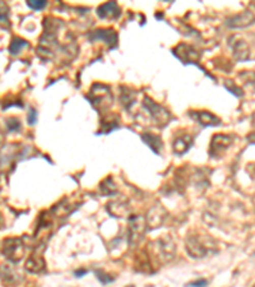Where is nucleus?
<instances>
[{"label": "nucleus", "instance_id": "1", "mask_svg": "<svg viewBox=\"0 0 255 287\" xmlns=\"http://www.w3.org/2000/svg\"><path fill=\"white\" fill-rule=\"evenodd\" d=\"M87 100L92 103L96 110L102 113L112 105L114 97L108 86L102 85V83H95L88 92Z\"/></svg>", "mask_w": 255, "mask_h": 287}, {"label": "nucleus", "instance_id": "2", "mask_svg": "<svg viewBox=\"0 0 255 287\" xmlns=\"http://www.w3.org/2000/svg\"><path fill=\"white\" fill-rule=\"evenodd\" d=\"M26 246H24L23 240L19 238H8L3 241V248H2V254L6 256L12 263H18L23 259Z\"/></svg>", "mask_w": 255, "mask_h": 287}, {"label": "nucleus", "instance_id": "3", "mask_svg": "<svg viewBox=\"0 0 255 287\" xmlns=\"http://www.w3.org/2000/svg\"><path fill=\"white\" fill-rule=\"evenodd\" d=\"M128 241L130 245H135L143 238L147 228V220L142 216H130L128 220Z\"/></svg>", "mask_w": 255, "mask_h": 287}, {"label": "nucleus", "instance_id": "4", "mask_svg": "<svg viewBox=\"0 0 255 287\" xmlns=\"http://www.w3.org/2000/svg\"><path fill=\"white\" fill-rule=\"evenodd\" d=\"M143 106H145L147 113L150 114L152 120L157 125H166L168 123V120H170V113L165 108H162L157 102H155L152 98L146 96L145 100H143Z\"/></svg>", "mask_w": 255, "mask_h": 287}, {"label": "nucleus", "instance_id": "5", "mask_svg": "<svg viewBox=\"0 0 255 287\" xmlns=\"http://www.w3.org/2000/svg\"><path fill=\"white\" fill-rule=\"evenodd\" d=\"M185 246L186 251L191 258H204L209 251L207 243L199 235H188Z\"/></svg>", "mask_w": 255, "mask_h": 287}, {"label": "nucleus", "instance_id": "6", "mask_svg": "<svg viewBox=\"0 0 255 287\" xmlns=\"http://www.w3.org/2000/svg\"><path fill=\"white\" fill-rule=\"evenodd\" d=\"M88 39L90 41L95 42V41H100V40H103L106 45L114 49V47L118 46V34H116L115 30L112 29H98L95 30V31L90 32L88 34Z\"/></svg>", "mask_w": 255, "mask_h": 287}, {"label": "nucleus", "instance_id": "7", "mask_svg": "<svg viewBox=\"0 0 255 287\" xmlns=\"http://www.w3.org/2000/svg\"><path fill=\"white\" fill-rule=\"evenodd\" d=\"M232 143V138L226 134H216L213 136L211 141V146H209V154L211 157H219V154L223 153Z\"/></svg>", "mask_w": 255, "mask_h": 287}, {"label": "nucleus", "instance_id": "8", "mask_svg": "<svg viewBox=\"0 0 255 287\" xmlns=\"http://www.w3.org/2000/svg\"><path fill=\"white\" fill-rule=\"evenodd\" d=\"M255 23V16L252 12L244 11L239 14L231 16L227 19V26L230 29H245Z\"/></svg>", "mask_w": 255, "mask_h": 287}, {"label": "nucleus", "instance_id": "9", "mask_svg": "<svg viewBox=\"0 0 255 287\" xmlns=\"http://www.w3.org/2000/svg\"><path fill=\"white\" fill-rule=\"evenodd\" d=\"M173 53L175 57H178L179 59L183 63H185V64H194V63L198 62L199 58H201L199 57V53L196 51L194 47L189 46V45L186 44L178 45V46L173 50Z\"/></svg>", "mask_w": 255, "mask_h": 287}, {"label": "nucleus", "instance_id": "10", "mask_svg": "<svg viewBox=\"0 0 255 287\" xmlns=\"http://www.w3.org/2000/svg\"><path fill=\"white\" fill-rule=\"evenodd\" d=\"M230 46H231L232 53H234V57L237 60H246L250 57V50L249 45L244 41L240 37L234 36L230 39Z\"/></svg>", "mask_w": 255, "mask_h": 287}, {"label": "nucleus", "instance_id": "11", "mask_svg": "<svg viewBox=\"0 0 255 287\" xmlns=\"http://www.w3.org/2000/svg\"><path fill=\"white\" fill-rule=\"evenodd\" d=\"M46 267V263H45V259L42 256V248L37 249L26 262V269L30 272V273H41L42 271Z\"/></svg>", "mask_w": 255, "mask_h": 287}, {"label": "nucleus", "instance_id": "12", "mask_svg": "<svg viewBox=\"0 0 255 287\" xmlns=\"http://www.w3.org/2000/svg\"><path fill=\"white\" fill-rule=\"evenodd\" d=\"M189 115L203 126L221 125V119L217 118L212 113H208V111H190Z\"/></svg>", "mask_w": 255, "mask_h": 287}, {"label": "nucleus", "instance_id": "13", "mask_svg": "<svg viewBox=\"0 0 255 287\" xmlns=\"http://www.w3.org/2000/svg\"><path fill=\"white\" fill-rule=\"evenodd\" d=\"M97 16L102 19H116L120 16V7L116 2H107L97 8Z\"/></svg>", "mask_w": 255, "mask_h": 287}, {"label": "nucleus", "instance_id": "14", "mask_svg": "<svg viewBox=\"0 0 255 287\" xmlns=\"http://www.w3.org/2000/svg\"><path fill=\"white\" fill-rule=\"evenodd\" d=\"M156 248H157L161 258L165 259V260H170L174 255V251H175V245H174L173 240L167 238V236L161 238L160 240L156 241Z\"/></svg>", "mask_w": 255, "mask_h": 287}, {"label": "nucleus", "instance_id": "15", "mask_svg": "<svg viewBox=\"0 0 255 287\" xmlns=\"http://www.w3.org/2000/svg\"><path fill=\"white\" fill-rule=\"evenodd\" d=\"M165 210H163L161 205H156L152 210L150 211L147 217V223L151 227H160L161 223L163 222V218H165Z\"/></svg>", "mask_w": 255, "mask_h": 287}, {"label": "nucleus", "instance_id": "16", "mask_svg": "<svg viewBox=\"0 0 255 287\" xmlns=\"http://www.w3.org/2000/svg\"><path fill=\"white\" fill-rule=\"evenodd\" d=\"M191 142H193V138H191V137L189 136V134H185V136L178 137V138H176L175 141H174V144H173L174 152H175L176 154L185 153V152L188 151L189 148H190Z\"/></svg>", "mask_w": 255, "mask_h": 287}, {"label": "nucleus", "instance_id": "17", "mask_svg": "<svg viewBox=\"0 0 255 287\" xmlns=\"http://www.w3.org/2000/svg\"><path fill=\"white\" fill-rule=\"evenodd\" d=\"M120 101L126 110H130L133 105L135 103V92L128 87L120 88Z\"/></svg>", "mask_w": 255, "mask_h": 287}, {"label": "nucleus", "instance_id": "18", "mask_svg": "<svg viewBox=\"0 0 255 287\" xmlns=\"http://www.w3.org/2000/svg\"><path fill=\"white\" fill-rule=\"evenodd\" d=\"M142 139L155 153H160L161 148H162V141H161L160 137L152 133H145L142 134Z\"/></svg>", "mask_w": 255, "mask_h": 287}, {"label": "nucleus", "instance_id": "19", "mask_svg": "<svg viewBox=\"0 0 255 287\" xmlns=\"http://www.w3.org/2000/svg\"><path fill=\"white\" fill-rule=\"evenodd\" d=\"M106 210L108 211V213H110L112 217H124V216H126V213H128V205L123 204V203L120 202H111L108 203Z\"/></svg>", "mask_w": 255, "mask_h": 287}, {"label": "nucleus", "instance_id": "20", "mask_svg": "<svg viewBox=\"0 0 255 287\" xmlns=\"http://www.w3.org/2000/svg\"><path fill=\"white\" fill-rule=\"evenodd\" d=\"M115 128H118V116L108 115L106 120H101V133H110Z\"/></svg>", "mask_w": 255, "mask_h": 287}, {"label": "nucleus", "instance_id": "21", "mask_svg": "<svg viewBox=\"0 0 255 287\" xmlns=\"http://www.w3.org/2000/svg\"><path fill=\"white\" fill-rule=\"evenodd\" d=\"M100 190L102 192V194L105 195H114L116 194L118 189H116V185L114 182L112 177H106L102 182L100 184Z\"/></svg>", "mask_w": 255, "mask_h": 287}, {"label": "nucleus", "instance_id": "22", "mask_svg": "<svg viewBox=\"0 0 255 287\" xmlns=\"http://www.w3.org/2000/svg\"><path fill=\"white\" fill-rule=\"evenodd\" d=\"M24 47H29V42H27L26 40L16 37V39L12 40L11 45H9V51H11V54L13 55H18Z\"/></svg>", "mask_w": 255, "mask_h": 287}, {"label": "nucleus", "instance_id": "23", "mask_svg": "<svg viewBox=\"0 0 255 287\" xmlns=\"http://www.w3.org/2000/svg\"><path fill=\"white\" fill-rule=\"evenodd\" d=\"M6 125L9 132H19L21 131V121L16 118H8L6 120Z\"/></svg>", "mask_w": 255, "mask_h": 287}, {"label": "nucleus", "instance_id": "24", "mask_svg": "<svg viewBox=\"0 0 255 287\" xmlns=\"http://www.w3.org/2000/svg\"><path fill=\"white\" fill-rule=\"evenodd\" d=\"M27 6L31 9H34V11H41V9H44L47 6V3L45 0H29Z\"/></svg>", "mask_w": 255, "mask_h": 287}, {"label": "nucleus", "instance_id": "25", "mask_svg": "<svg viewBox=\"0 0 255 287\" xmlns=\"http://www.w3.org/2000/svg\"><path fill=\"white\" fill-rule=\"evenodd\" d=\"M96 277H97V278L101 281V283H103V284L110 283V282L114 281L112 277H110V276H108V274H106L105 272L101 271V269L96 271Z\"/></svg>", "mask_w": 255, "mask_h": 287}, {"label": "nucleus", "instance_id": "26", "mask_svg": "<svg viewBox=\"0 0 255 287\" xmlns=\"http://www.w3.org/2000/svg\"><path fill=\"white\" fill-rule=\"evenodd\" d=\"M0 7H2V24H3V27H4V23H7V24L9 23L8 22V8L4 11V2L0 3Z\"/></svg>", "mask_w": 255, "mask_h": 287}, {"label": "nucleus", "instance_id": "27", "mask_svg": "<svg viewBox=\"0 0 255 287\" xmlns=\"http://www.w3.org/2000/svg\"><path fill=\"white\" fill-rule=\"evenodd\" d=\"M36 118H37L36 110H35V109H31V110H30V113H29V124H30V125H35V124H36Z\"/></svg>", "mask_w": 255, "mask_h": 287}, {"label": "nucleus", "instance_id": "28", "mask_svg": "<svg viewBox=\"0 0 255 287\" xmlns=\"http://www.w3.org/2000/svg\"><path fill=\"white\" fill-rule=\"evenodd\" d=\"M207 284H208V282H207L206 279H196V281L189 283V286L190 287H206Z\"/></svg>", "mask_w": 255, "mask_h": 287}, {"label": "nucleus", "instance_id": "29", "mask_svg": "<svg viewBox=\"0 0 255 287\" xmlns=\"http://www.w3.org/2000/svg\"><path fill=\"white\" fill-rule=\"evenodd\" d=\"M246 139H247V142H249V143L255 144V132H254V133H250L249 136L246 137Z\"/></svg>", "mask_w": 255, "mask_h": 287}, {"label": "nucleus", "instance_id": "30", "mask_svg": "<svg viewBox=\"0 0 255 287\" xmlns=\"http://www.w3.org/2000/svg\"><path fill=\"white\" fill-rule=\"evenodd\" d=\"M86 272H87V271H86V269H82V271H78V272H75V276H77V277L83 276V274H84Z\"/></svg>", "mask_w": 255, "mask_h": 287}, {"label": "nucleus", "instance_id": "31", "mask_svg": "<svg viewBox=\"0 0 255 287\" xmlns=\"http://www.w3.org/2000/svg\"><path fill=\"white\" fill-rule=\"evenodd\" d=\"M252 125L255 126V113H254V115H252Z\"/></svg>", "mask_w": 255, "mask_h": 287}, {"label": "nucleus", "instance_id": "32", "mask_svg": "<svg viewBox=\"0 0 255 287\" xmlns=\"http://www.w3.org/2000/svg\"><path fill=\"white\" fill-rule=\"evenodd\" d=\"M130 287H133V286H130Z\"/></svg>", "mask_w": 255, "mask_h": 287}]
</instances>
